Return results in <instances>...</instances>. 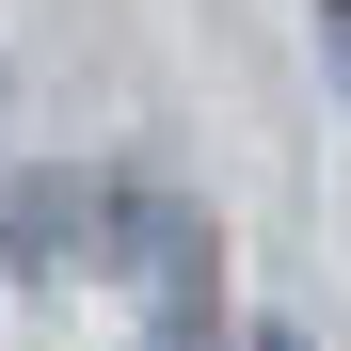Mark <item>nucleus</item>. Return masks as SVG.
Masks as SVG:
<instances>
[{"label":"nucleus","mask_w":351,"mask_h":351,"mask_svg":"<svg viewBox=\"0 0 351 351\" xmlns=\"http://www.w3.org/2000/svg\"><path fill=\"white\" fill-rule=\"evenodd\" d=\"M256 351H304V335H256Z\"/></svg>","instance_id":"obj_1"},{"label":"nucleus","mask_w":351,"mask_h":351,"mask_svg":"<svg viewBox=\"0 0 351 351\" xmlns=\"http://www.w3.org/2000/svg\"><path fill=\"white\" fill-rule=\"evenodd\" d=\"M0 112H16V80H0Z\"/></svg>","instance_id":"obj_2"}]
</instances>
